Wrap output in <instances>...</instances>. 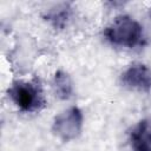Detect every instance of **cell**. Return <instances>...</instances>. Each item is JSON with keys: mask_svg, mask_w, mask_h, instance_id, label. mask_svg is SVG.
Segmentation results:
<instances>
[{"mask_svg": "<svg viewBox=\"0 0 151 151\" xmlns=\"http://www.w3.org/2000/svg\"><path fill=\"white\" fill-rule=\"evenodd\" d=\"M104 34L111 44L132 48L142 42L143 28L133 18L129 15H119L105 28Z\"/></svg>", "mask_w": 151, "mask_h": 151, "instance_id": "1", "label": "cell"}, {"mask_svg": "<svg viewBox=\"0 0 151 151\" xmlns=\"http://www.w3.org/2000/svg\"><path fill=\"white\" fill-rule=\"evenodd\" d=\"M14 104L25 112H33L44 105V97L40 88L27 81H15L8 90Z\"/></svg>", "mask_w": 151, "mask_h": 151, "instance_id": "2", "label": "cell"}, {"mask_svg": "<svg viewBox=\"0 0 151 151\" xmlns=\"http://www.w3.org/2000/svg\"><path fill=\"white\" fill-rule=\"evenodd\" d=\"M83 127V113L79 107L72 106L59 113L52 125V131L63 142L76 139Z\"/></svg>", "mask_w": 151, "mask_h": 151, "instance_id": "3", "label": "cell"}, {"mask_svg": "<svg viewBox=\"0 0 151 151\" xmlns=\"http://www.w3.org/2000/svg\"><path fill=\"white\" fill-rule=\"evenodd\" d=\"M120 80L129 90L147 92L151 88V68L144 64H133L124 71Z\"/></svg>", "mask_w": 151, "mask_h": 151, "instance_id": "4", "label": "cell"}, {"mask_svg": "<svg viewBox=\"0 0 151 151\" xmlns=\"http://www.w3.org/2000/svg\"><path fill=\"white\" fill-rule=\"evenodd\" d=\"M133 151H151V119L144 118L137 123L130 133Z\"/></svg>", "mask_w": 151, "mask_h": 151, "instance_id": "5", "label": "cell"}, {"mask_svg": "<svg viewBox=\"0 0 151 151\" xmlns=\"http://www.w3.org/2000/svg\"><path fill=\"white\" fill-rule=\"evenodd\" d=\"M53 90L58 98L68 99L72 96V81L70 76L64 71H58L53 79Z\"/></svg>", "mask_w": 151, "mask_h": 151, "instance_id": "6", "label": "cell"}, {"mask_svg": "<svg viewBox=\"0 0 151 151\" xmlns=\"http://www.w3.org/2000/svg\"><path fill=\"white\" fill-rule=\"evenodd\" d=\"M48 18H50L51 21H53L54 26L61 27V26H64L65 21H66L67 18H68L67 9H66V8H61V9H58L57 12H55V11H52Z\"/></svg>", "mask_w": 151, "mask_h": 151, "instance_id": "7", "label": "cell"}]
</instances>
